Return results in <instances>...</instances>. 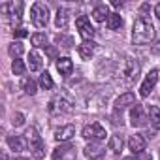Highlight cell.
Here are the masks:
<instances>
[{
	"label": "cell",
	"mask_w": 160,
	"mask_h": 160,
	"mask_svg": "<svg viewBox=\"0 0 160 160\" xmlns=\"http://www.w3.org/2000/svg\"><path fill=\"white\" fill-rule=\"evenodd\" d=\"M138 156H139L138 160H151V156H149V154H145V151H143L141 154H138Z\"/></svg>",
	"instance_id": "d6a6232c"
},
{
	"label": "cell",
	"mask_w": 160,
	"mask_h": 160,
	"mask_svg": "<svg viewBox=\"0 0 160 160\" xmlns=\"http://www.w3.org/2000/svg\"><path fill=\"white\" fill-rule=\"evenodd\" d=\"M156 81H158V70H151V72L147 73V77H145V81H143L141 87H139V96H141V98H147V96L151 94V91L154 89Z\"/></svg>",
	"instance_id": "52a82bcc"
},
{
	"label": "cell",
	"mask_w": 160,
	"mask_h": 160,
	"mask_svg": "<svg viewBox=\"0 0 160 160\" xmlns=\"http://www.w3.org/2000/svg\"><path fill=\"white\" fill-rule=\"evenodd\" d=\"M130 121H132V126H145L147 124L149 117H147V113H145L141 104H136L130 109Z\"/></svg>",
	"instance_id": "9c48e42d"
},
{
	"label": "cell",
	"mask_w": 160,
	"mask_h": 160,
	"mask_svg": "<svg viewBox=\"0 0 160 160\" xmlns=\"http://www.w3.org/2000/svg\"><path fill=\"white\" fill-rule=\"evenodd\" d=\"M75 154V149L72 145H60L53 151V160H72Z\"/></svg>",
	"instance_id": "7c38bea8"
},
{
	"label": "cell",
	"mask_w": 160,
	"mask_h": 160,
	"mask_svg": "<svg viewBox=\"0 0 160 160\" xmlns=\"http://www.w3.org/2000/svg\"><path fill=\"white\" fill-rule=\"evenodd\" d=\"M57 70L60 72V75H70V73L73 72V62H72L68 57L57 58Z\"/></svg>",
	"instance_id": "e0dca14e"
},
{
	"label": "cell",
	"mask_w": 160,
	"mask_h": 160,
	"mask_svg": "<svg viewBox=\"0 0 160 160\" xmlns=\"http://www.w3.org/2000/svg\"><path fill=\"white\" fill-rule=\"evenodd\" d=\"M149 121H151L152 128L160 130V109H158L156 106H151V108H149Z\"/></svg>",
	"instance_id": "603a6c76"
},
{
	"label": "cell",
	"mask_w": 160,
	"mask_h": 160,
	"mask_svg": "<svg viewBox=\"0 0 160 160\" xmlns=\"http://www.w3.org/2000/svg\"><path fill=\"white\" fill-rule=\"evenodd\" d=\"M13 36H15V38H25V36H28V32H27L25 28H15V30H13Z\"/></svg>",
	"instance_id": "1f68e13d"
},
{
	"label": "cell",
	"mask_w": 160,
	"mask_h": 160,
	"mask_svg": "<svg viewBox=\"0 0 160 160\" xmlns=\"http://www.w3.org/2000/svg\"><path fill=\"white\" fill-rule=\"evenodd\" d=\"M122 145H124V139H122V136L121 134H115V136H111L109 138V143H108V147H109V151H113V152H121L122 151Z\"/></svg>",
	"instance_id": "d6986e66"
},
{
	"label": "cell",
	"mask_w": 160,
	"mask_h": 160,
	"mask_svg": "<svg viewBox=\"0 0 160 160\" xmlns=\"http://www.w3.org/2000/svg\"><path fill=\"white\" fill-rule=\"evenodd\" d=\"M128 106H136V96H134V92H124V94H121V96L117 98V102H115V108H117V109H124V108H128Z\"/></svg>",
	"instance_id": "9a60e30c"
},
{
	"label": "cell",
	"mask_w": 160,
	"mask_h": 160,
	"mask_svg": "<svg viewBox=\"0 0 160 160\" xmlns=\"http://www.w3.org/2000/svg\"><path fill=\"white\" fill-rule=\"evenodd\" d=\"M75 27H77L79 34L83 36V40H85V42H87V40H91V38L94 36V28H92V25H91L89 17H85V15H79V17H77Z\"/></svg>",
	"instance_id": "ba28073f"
},
{
	"label": "cell",
	"mask_w": 160,
	"mask_h": 160,
	"mask_svg": "<svg viewBox=\"0 0 160 160\" xmlns=\"http://www.w3.org/2000/svg\"><path fill=\"white\" fill-rule=\"evenodd\" d=\"M30 17H32V23L36 28H43L49 23V8L43 2H36V4H32Z\"/></svg>",
	"instance_id": "3957f363"
},
{
	"label": "cell",
	"mask_w": 160,
	"mask_h": 160,
	"mask_svg": "<svg viewBox=\"0 0 160 160\" xmlns=\"http://www.w3.org/2000/svg\"><path fill=\"white\" fill-rule=\"evenodd\" d=\"M12 124H13V126H23V124H25V115H23V113H15V115L12 117Z\"/></svg>",
	"instance_id": "4dcf8cb0"
},
{
	"label": "cell",
	"mask_w": 160,
	"mask_h": 160,
	"mask_svg": "<svg viewBox=\"0 0 160 160\" xmlns=\"http://www.w3.org/2000/svg\"><path fill=\"white\" fill-rule=\"evenodd\" d=\"M154 13H156V17L160 19V4H156V8H154Z\"/></svg>",
	"instance_id": "836d02e7"
},
{
	"label": "cell",
	"mask_w": 160,
	"mask_h": 160,
	"mask_svg": "<svg viewBox=\"0 0 160 160\" xmlns=\"http://www.w3.org/2000/svg\"><path fill=\"white\" fill-rule=\"evenodd\" d=\"M108 17H109L108 6H96V8L92 10V19H94L96 23H104V21H108Z\"/></svg>",
	"instance_id": "ffe728a7"
},
{
	"label": "cell",
	"mask_w": 160,
	"mask_h": 160,
	"mask_svg": "<svg viewBox=\"0 0 160 160\" xmlns=\"http://www.w3.org/2000/svg\"><path fill=\"white\" fill-rule=\"evenodd\" d=\"M128 147H130V151L134 154H141L145 151V147H147V139L143 138V134H134L128 139Z\"/></svg>",
	"instance_id": "30bf717a"
},
{
	"label": "cell",
	"mask_w": 160,
	"mask_h": 160,
	"mask_svg": "<svg viewBox=\"0 0 160 160\" xmlns=\"http://www.w3.org/2000/svg\"><path fill=\"white\" fill-rule=\"evenodd\" d=\"M47 51H49V57L53 58V57H55V49H53V47H47Z\"/></svg>",
	"instance_id": "e575fe53"
},
{
	"label": "cell",
	"mask_w": 160,
	"mask_h": 160,
	"mask_svg": "<svg viewBox=\"0 0 160 160\" xmlns=\"http://www.w3.org/2000/svg\"><path fill=\"white\" fill-rule=\"evenodd\" d=\"M55 40H57V43H60L62 47H72V43H73V42H72V38H66L64 34H57V36H55Z\"/></svg>",
	"instance_id": "f546056e"
},
{
	"label": "cell",
	"mask_w": 160,
	"mask_h": 160,
	"mask_svg": "<svg viewBox=\"0 0 160 160\" xmlns=\"http://www.w3.org/2000/svg\"><path fill=\"white\" fill-rule=\"evenodd\" d=\"M23 51H25V47H23V43L21 42H13L10 47H8V53H10V57H13L15 60L23 55Z\"/></svg>",
	"instance_id": "484cf974"
},
{
	"label": "cell",
	"mask_w": 160,
	"mask_h": 160,
	"mask_svg": "<svg viewBox=\"0 0 160 160\" xmlns=\"http://www.w3.org/2000/svg\"><path fill=\"white\" fill-rule=\"evenodd\" d=\"M106 25H108V28H109V30H119V28L122 27V17H121L119 13H109V17H108V21H106Z\"/></svg>",
	"instance_id": "7402d4cb"
},
{
	"label": "cell",
	"mask_w": 160,
	"mask_h": 160,
	"mask_svg": "<svg viewBox=\"0 0 160 160\" xmlns=\"http://www.w3.org/2000/svg\"><path fill=\"white\" fill-rule=\"evenodd\" d=\"M40 85L45 89V91H49V89H53L55 87V83H53V79H51V75L47 73V72H43L42 75H40Z\"/></svg>",
	"instance_id": "83f0119b"
},
{
	"label": "cell",
	"mask_w": 160,
	"mask_h": 160,
	"mask_svg": "<svg viewBox=\"0 0 160 160\" xmlns=\"http://www.w3.org/2000/svg\"><path fill=\"white\" fill-rule=\"evenodd\" d=\"M68 21H70V13L66 8H58L57 12V17H55V25L57 28H66L68 27Z\"/></svg>",
	"instance_id": "ac0fdd59"
},
{
	"label": "cell",
	"mask_w": 160,
	"mask_h": 160,
	"mask_svg": "<svg viewBox=\"0 0 160 160\" xmlns=\"http://www.w3.org/2000/svg\"><path fill=\"white\" fill-rule=\"evenodd\" d=\"M77 53H79V57H81L83 60H89V58L94 55V42H92V40H87V42H83V43H79Z\"/></svg>",
	"instance_id": "5bb4252c"
},
{
	"label": "cell",
	"mask_w": 160,
	"mask_h": 160,
	"mask_svg": "<svg viewBox=\"0 0 160 160\" xmlns=\"http://www.w3.org/2000/svg\"><path fill=\"white\" fill-rule=\"evenodd\" d=\"M104 154H106V149L100 145V143H89L85 147V156L91 158V160H104Z\"/></svg>",
	"instance_id": "8fae6325"
},
{
	"label": "cell",
	"mask_w": 160,
	"mask_h": 160,
	"mask_svg": "<svg viewBox=\"0 0 160 160\" xmlns=\"http://www.w3.org/2000/svg\"><path fill=\"white\" fill-rule=\"evenodd\" d=\"M8 145H10V149L15 151V152L25 151V141H23L21 136H8Z\"/></svg>",
	"instance_id": "44dd1931"
},
{
	"label": "cell",
	"mask_w": 160,
	"mask_h": 160,
	"mask_svg": "<svg viewBox=\"0 0 160 160\" xmlns=\"http://www.w3.org/2000/svg\"><path fill=\"white\" fill-rule=\"evenodd\" d=\"M30 42H32L34 47H47V36H45L43 32H36V34H32Z\"/></svg>",
	"instance_id": "d4e9b609"
},
{
	"label": "cell",
	"mask_w": 160,
	"mask_h": 160,
	"mask_svg": "<svg viewBox=\"0 0 160 160\" xmlns=\"http://www.w3.org/2000/svg\"><path fill=\"white\" fill-rule=\"evenodd\" d=\"M72 111V104L64 98V96H57L49 102V113L51 115H64Z\"/></svg>",
	"instance_id": "8992f818"
},
{
	"label": "cell",
	"mask_w": 160,
	"mask_h": 160,
	"mask_svg": "<svg viewBox=\"0 0 160 160\" xmlns=\"http://www.w3.org/2000/svg\"><path fill=\"white\" fill-rule=\"evenodd\" d=\"M42 66H43V58H42V55H40L38 51H30V53H28V68H30V72H38V70H42Z\"/></svg>",
	"instance_id": "2e32d148"
},
{
	"label": "cell",
	"mask_w": 160,
	"mask_h": 160,
	"mask_svg": "<svg viewBox=\"0 0 160 160\" xmlns=\"http://www.w3.org/2000/svg\"><path fill=\"white\" fill-rule=\"evenodd\" d=\"M21 87H23V91H25L27 94H30V96L36 94V81H34L32 77H25L23 81H21Z\"/></svg>",
	"instance_id": "cb8c5ba5"
},
{
	"label": "cell",
	"mask_w": 160,
	"mask_h": 160,
	"mask_svg": "<svg viewBox=\"0 0 160 160\" xmlns=\"http://www.w3.org/2000/svg\"><path fill=\"white\" fill-rule=\"evenodd\" d=\"M12 70H13V73L15 75H23L25 73V70H27V66H25V62L23 60H13V64H12Z\"/></svg>",
	"instance_id": "f1b7e54d"
},
{
	"label": "cell",
	"mask_w": 160,
	"mask_h": 160,
	"mask_svg": "<svg viewBox=\"0 0 160 160\" xmlns=\"http://www.w3.org/2000/svg\"><path fill=\"white\" fill-rule=\"evenodd\" d=\"M81 136H83L85 139H91V141H100V139H106L108 134H106V128H104L102 124L91 122V124H87V126L83 128Z\"/></svg>",
	"instance_id": "277c9868"
},
{
	"label": "cell",
	"mask_w": 160,
	"mask_h": 160,
	"mask_svg": "<svg viewBox=\"0 0 160 160\" xmlns=\"http://www.w3.org/2000/svg\"><path fill=\"white\" fill-rule=\"evenodd\" d=\"M132 38H134V43L138 45H143L154 40V25L147 15H139L136 19L134 28H132Z\"/></svg>",
	"instance_id": "6da1fadb"
},
{
	"label": "cell",
	"mask_w": 160,
	"mask_h": 160,
	"mask_svg": "<svg viewBox=\"0 0 160 160\" xmlns=\"http://www.w3.org/2000/svg\"><path fill=\"white\" fill-rule=\"evenodd\" d=\"M21 12H23V4H21V2L15 4V2H13V4H12V13H10V15H12V21H13L15 25L21 23V17H23Z\"/></svg>",
	"instance_id": "4316f807"
},
{
	"label": "cell",
	"mask_w": 160,
	"mask_h": 160,
	"mask_svg": "<svg viewBox=\"0 0 160 160\" xmlns=\"http://www.w3.org/2000/svg\"><path fill=\"white\" fill-rule=\"evenodd\" d=\"M73 136H75V126L73 124H64V126L55 130V139L57 141H68Z\"/></svg>",
	"instance_id": "4fadbf2b"
},
{
	"label": "cell",
	"mask_w": 160,
	"mask_h": 160,
	"mask_svg": "<svg viewBox=\"0 0 160 160\" xmlns=\"http://www.w3.org/2000/svg\"><path fill=\"white\" fill-rule=\"evenodd\" d=\"M15 160H28V158H23V156H19V158H15Z\"/></svg>",
	"instance_id": "d590c367"
},
{
	"label": "cell",
	"mask_w": 160,
	"mask_h": 160,
	"mask_svg": "<svg viewBox=\"0 0 160 160\" xmlns=\"http://www.w3.org/2000/svg\"><path fill=\"white\" fill-rule=\"evenodd\" d=\"M124 160H138V158H124Z\"/></svg>",
	"instance_id": "8d00e7d4"
},
{
	"label": "cell",
	"mask_w": 160,
	"mask_h": 160,
	"mask_svg": "<svg viewBox=\"0 0 160 160\" xmlns=\"http://www.w3.org/2000/svg\"><path fill=\"white\" fill-rule=\"evenodd\" d=\"M25 138H27V141H28V147H30L32 156L38 158V160L43 158V156H45V143H43L42 136L38 134V130H36V128H28L27 134H25Z\"/></svg>",
	"instance_id": "7a4b0ae2"
},
{
	"label": "cell",
	"mask_w": 160,
	"mask_h": 160,
	"mask_svg": "<svg viewBox=\"0 0 160 160\" xmlns=\"http://www.w3.org/2000/svg\"><path fill=\"white\" fill-rule=\"evenodd\" d=\"M138 73H139V64H138V60H134V58H126V60H124V66H122V75H121V77L130 85V83L136 81Z\"/></svg>",
	"instance_id": "5b68a950"
}]
</instances>
